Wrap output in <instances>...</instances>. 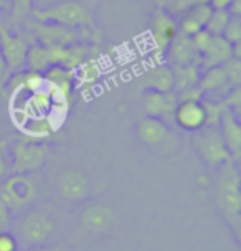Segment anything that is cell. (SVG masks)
<instances>
[{
    "instance_id": "cell-7",
    "label": "cell",
    "mask_w": 241,
    "mask_h": 251,
    "mask_svg": "<svg viewBox=\"0 0 241 251\" xmlns=\"http://www.w3.org/2000/svg\"><path fill=\"white\" fill-rule=\"evenodd\" d=\"M195 152L208 167H220V165L233 160L230 149L226 147L221 137L220 129L215 126H203L202 129L193 132L192 137Z\"/></svg>"
},
{
    "instance_id": "cell-32",
    "label": "cell",
    "mask_w": 241,
    "mask_h": 251,
    "mask_svg": "<svg viewBox=\"0 0 241 251\" xmlns=\"http://www.w3.org/2000/svg\"><path fill=\"white\" fill-rule=\"evenodd\" d=\"M175 94H177V101H202L205 93L198 86H192Z\"/></svg>"
},
{
    "instance_id": "cell-14",
    "label": "cell",
    "mask_w": 241,
    "mask_h": 251,
    "mask_svg": "<svg viewBox=\"0 0 241 251\" xmlns=\"http://www.w3.org/2000/svg\"><path fill=\"white\" fill-rule=\"evenodd\" d=\"M218 129H220L221 137H223V141H225L226 147H228L231 152L233 162H238L240 154H241V124H240L238 116L231 109H228L226 106L221 113Z\"/></svg>"
},
{
    "instance_id": "cell-3",
    "label": "cell",
    "mask_w": 241,
    "mask_h": 251,
    "mask_svg": "<svg viewBox=\"0 0 241 251\" xmlns=\"http://www.w3.org/2000/svg\"><path fill=\"white\" fill-rule=\"evenodd\" d=\"M30 15L38 22L58 24L70 28H88L93 33L101 35L91 12H88V8H84L78 2H61L47 8H32Z\"/></svg>"
},
{
    "instance_id": "cell-17",
    "label": "cell",
    "mask_w": 241,
    "mask_h": 251,
    "mask_svg": "<svg viewBox=\"0 0 241 251\" xmlns=\"http://www.w3.org/2000/svg\"><path fill=\"white\" fill-rule=\"evenodd\" d=\"M231 56H233V53H231V43L226 42L221 35H213L208 47L200 55V70L220 66L221 63H225Z\"/></svg>"
},
{
    "instance_id": "cell-4",
    "label": "cell",
    "mask_w": 241,
    "mask_h": 251,
    "mask_svg": "<svg viewBox=\"0 0 241 251\" xmlns=\"http://www.w3.org/2000/svg\"><path fill=\"white\" fill-rule=\"evenodd\" d=\"M25 26L33 33V40L43 47H53V45H71L78 42H99L101 35L93 33L88 28H70L58 24H48V22L38 20H25Z\"/></svg>"
},
{
    "instance_id": "cell-34",
    "label": "cell",
    "mask_w": 241,
    "mask_h": 251,
    "mask_svg": "<svg viewBox=\"0 0 241 251\" xmlns=\"http://www.w3.org/2000/svg\"><path fill=\"white\" fill-rule=\"evenodd\" d=\"M0 251H19V243L12 231H0Z\"/></svg>"
},
{
    "instance_id": "cell-30",
    "label": "cell",
    "mask_w": 241,
    "mask_h": 251,
    "mask_svg": "<svg viewBox=\"0 0 241 251\" xmlns=\"http://www.w3.org/2000/svg\"><path fill=\"white\" fill-rule=\"evenodd\" d=\"M223 104H225L228 109H231L236 116H240L241 113V84L240 86H233L228 89V93L223 98Z\"/></svg>"
},
{
    "instance_id": "cell-2",
    "label": "cell",
    "mask_w": 241,
    "mask_h": 251,
    "mask_svg": "<svg viewBox=\"0 0 241 251\" xmlns=\"http://www.w3.org/2000/svg\"><path fill=\"white\" fill-rule=\"evenodd\" d=\"M217 205L230 226L238 235L240 231V212H241V192H240V172L236 162L223 164L217 174Z\"/></svg>"
},
{
    "instance_id": "cell-8",
    "label": "cell",
    "mask_w": 241,
    "mask_h": 251,
    "mask_svg": "<svg viewBox=\"0 0 241 251\" xmlns=\"http://www.w3.org/2000/svg\"><path fill=\"white\" fill-rule=\"evenodd\" d=\"M30 42L24 35L13 33L7 25L0 22V50H2L3 60H5L10 75L22 71L25 68L26 51H28Z\"/></svg>"
},
{
    "instance_id": "cell-12",
    "label": "cell",
    "mask_w": 241,
    "mask_h": 251,
    "mask_svg": "<svg viewBox=\"0 0 241 251\" xmlns=\"http://www.w3.org/2000/svg\"><path fill=\"white\" fill-rule=\"evenodd\" d=\"M136 131L142 144L149 147H162L173 139L170 126L159 118H142L136 126Z\"/></svg>"
},
{
    "instance_id": "cell-20",
    "label": "cell",
    "mask_w": 241,
    "mask_h": 251,
    "mask_svg": "<svg viewBox=\"0 0 241 251\" xmlns=\"http://www.w3.org/2000/svg\"><path fill=\"white\" fill-rule=\"evenodd\" d=\"M147 89H154L159 93H170L173 88V75L169 65H159L149 71L145 79Z\"/></svg>"
},
{
    "instance_id": "cell-13",
    "label": "cell",
    "mask_w": 241,
    "mask_h": 251,
    "mask_svg": "<svg viewBox=\"0 0 241 251\" xmlns=\"http://www.w3.org/2000/svg\"><path fill=\"white\" fill-rule=\"evenodd\" d=\"M172 123L187 132L202 129L205 126V109L202 101H178L173 109Z\"/></svg>"
},
{
    "instance_id": "cell-10",
    "label": "cell",
    "mask_w": 241,
    "mask_h": 251,
    "mask_svg": "<svg viewBox=\"0 0 241 251\" xmlns=\"http://www.w3.org/2000/svg\"><path fill=\"white\" fill-rule=\"evenodd\" d=\"M177 94L170 93H159L154 89H145L144 96H142V104H144V111L149 118H159L165 121L169 126L173 124V109L177 106Z\"/></svg>"
},
{
    "instance_id": "cell-38",
    "label": "cell",
    "mask_w": 241,
    "mask_h": 251,
    "mask_svg": "<svg viewBox=\"0 0 241 251\" xmlns=\"http://www.w3.org/2000/svg\"><path fill=\"white\" fill-rule=\"evenodd\" d=\"M231 0H210V5L212 8H226L230 5Z\"/></svg>"
},
{
    "instance_id": "cell-29",
    "label": "cell",
    "mask_w": 241,
    "mask_h": 251,
    "mask_svg": "<svg viewBox=\"0 0 241 251\" xmlns=\"http://www.w3.org/2000/svg\"><path fill=\"white\" fill-rule=\"evenodd\" d=\"M221 37L231 45L241 42V17H230L228 24L223 30Z\"/></svg>"
},
{
    "instance_id": "cell-21",
    "label": "cell",
    "mask_w": 241,
    "mask_h": 251,
    "mask_svg": "<svg viewBox=\"0 0 241 251\" xmlns=\"http://www.w3.org/2000/svg\"><path fill=\"white\" fill-rule=\"evenodd\" d=\"M198 88L203 93H215L221 91L223 88H231L226 81V75L221 66H212V68L202 70L198 79Z\"/></svg>"
},
{
    "instance_id": "cell-1",
    "label": "cell",
    "mask_w": 241,
    "mask_h": 251,
    "mask_svg": "<svg viewBox=\"0 0 241 251\" xmlns=\"http://www.w3.org/2000/svg\"><path fill=\"white\" fill-rule=\"evenodd\" d=\"M55 220L47 210L42 208H26L25 212L17 215L10 228L19 243V250L50 245L55 236Z\"/></svg>"
},
{
    "instance_id": "cell-16",
    "label": "cell",
    "mask_w": 241,
    "mask_h": 251,
    "mask_svg": "<svg viewBox=\"0 0 241 251\" xmlns=\"http://www.w3.org/2000/svg\"><path fill=\"white\" fill-rule=\"evenodd\" d=\"M212 5L210 3H195V5L189 7L187 10L180 13V19H178V31L185 35H193L198 30L205 28L207 22L212 15Z\"/></svg>"
},
{
    "instance_id": "cell-11",
    "label": "cell",
    "mask_w": 241,
    "mask_h": 251,
    "mask_svg": "<svg viewBox=\"0 0 241 251\" xmlns=\"http://www.w3.org/2000/svg\"><path fill=\"white\" fill-rule=\"evenodd\" d=\"M177 31H178V25L175 17L162 7L155 8L152 12V17H150V35H152L155 47L159 50L165 51L169 43L177 35Z\"/></svg>"
},
{
    "instance_id": "cell-6",
    "label": "cell",
    "mask_w": 241,
    "mask_h": 251,
    "mask_svg": "<svg viewBox=\"0 0 241 251\" xmlns=\"http://www.w3.org/2000/svg\"><path fill=\"white\" fill-rule=\"evenodd\" d=\"M50 146L43 141L35 139H17L12 142L10 152V167L12 174H35L47 162Z\"/></svg>"
},
{
    "instance_id": "cell-39",
    "label": "cell",
    "mask_w": 241,
    "mask_h": 251,
    "mask_svg": "<svg viewBox=\"0 0 241 251\" xmlns=\"http://www.w3.org/2000/svg\"><path fill=\"white\" fill-rule=\"evenodd\" d=\"M19 251H60V250L51 245H45V246H35V248H28V250H19Z\"/></svg>"
},
{
    "instance_id": "cell-18",
    "label": "cell",
    "mask_w": 241,
    "mask_h": 251,
    "mask_svg": "<svg viewBox=\"0 0 241 251\" xmlns=\"http://www.w3.org/2000/svg\"><path fill=\"white\" fill-rule=\"evenodd\" d=\"M173 75V93H180L187 88L198 86L200 79V65L198 63H190V65H170Z\"/></svg>"
},
{
    "instance_id": "cell-24",
    "label": "cell",
    "mask_w": 241,
    "mask_h": 251,
    "mask_svg": "<svg viewBox=\"0 0 241 251\" xmlns=\"http://www.w3.org/2000/svg\"><path fill=\"white\" fill-rule=\"evenodd\" d=\"M99 76V68H97V60L95 56L84 60L81 65L78 66V70L74 71V81L81 84H89L95 83Z\"/></svg>"
},
{
    "instance_id": "cell-31",
    "label": "cell",
    "mask_w": 241,
    "mask_h": 251,
    "mask_svg": "<svg viewBox=\"0 0 241 251\" xmlns=\"http://www.w3.org/2000/svg\"><path fill=\"white\" fill-rule=\"evenodd\" d=\"M212 37H213V35L210 33V31L205 30V28L198 30L197 33L192 35V42H193V47L197 48L198 55H202V53L205 51V48L208 47V43H210V40H212Z\"/></svg>"
},
{
    "instance_id": "cell-23",
    "label": "cell",
    "mask_w": 241,
    "mask_h": 251,
    "mask_svg": "<svg viewBox=\"0 0 241 251\" xmlns=\"http://www.w3.org/2000/svg\"><path fill=\"white\" fill-rule=\"evenodd\" d=\"M25 66H28V70L38 71V73H45L51 66L50 58H48V51L43 45L37 42L30 43L28 51H26V61Z\"/></svg>"
},
{
    "instance_id": "cell-9",
    "label": "cell",
    "mask_w": 241,
    "mask_h": 251,
    "mask_svg": "<svg viewBox=\"0 0 241 251\" xmlns=\"http://www.w3.org/2000/svg\"><path fill=\"white\" fill-rule=\"evenodd\" d=\"M55 194L66 201H81L89 195V180L76 169H61L53 180Z\"/></svg>"
},
{
    "instance_id": "cell-35",
    "label": "cell",
    "mask_w": 241,
    "mask_h": 251,
    "mask_svg": "<svg viewBox=\"0 0 241 251\" xmlns=\"http://www.w3.org/2000/svg\"><path fill=\"white\" fill-rule=\"evenodd\" d=\"M13 215L2 200H0V231H10Z\"/></svg>"
},
{
    "instance_id": "cell-19",
    "label": "cell",
    "mask_w": 241,
    "mask_h": 251,
    "mask_svg": "<svg viewBox=\"0 0 241 251\" xmlns=\"http://www.w3.org/2000/svg\"><path fill=\"white\" fill-rule=\"evenodd\" d=\"M111 220H113V212H111V208H108L106 205L97 203V205H91V207L84 208L81 223L89 231L97 233V231L106 230V228L109 226Z\"/></svg>"
},
{
    "instance_id": "cell-26",
    "label": "cell",
    "mask_w": 241,
    "mask_h": 251,
    "mask_svg": "<svg viewBox=\"0 0 241 251\" xmlns=\"http://www.w3.org/2000/svg\"><path fill=\"white\" fill-rule=\"evenodd\" d=\"M230 17L231 15L226 12V8H213L212 15H210L207 25H205V30L210 31L212 35H221L226 24H228Z\"/></svg>"
},
{
    "instance_id": "cell-25",
    "label": "cell",
    "mask_w": 241,
    "mask_h": 251,
    "mask_svg": "<svg viewBox=\"0 0 241 251\" xmlns=\"http://www.w3.org/2000/svg\"><path fill=\"white\" fill-rule=\"evenodd\" d=\"M10 2V24H24L32 13L35 0H8Z\"/></svg>"
},
{
    "instance_id": "cell-15",
    "label": "cell",
    "mask_w": 241,
    "mask_h": 251,
    "mask_svg": "<svg viewBox=\"0 0 241 251\" xmlns=\"http://www.w3.org/2000/svg\"><path fill=\"white\" fill-rule=\"evenodd\" d=\"M165 51H167V60L170 61V65H190V63L200 65V55L197 48L193 47L192 37L182 31H177Z\"/></svg>"
},
{
    "instance_id": "cell-41",
    "label": "cell",
    "mask_w": 241,
    "mask_h": 251,
    "mask_svg": "<svg viewBox=\"0 0 241 251\" xmlns=\"http://www.w3.org/2000/svg\"><path fill=\"white\" fill-rule=\"evenodd\" d=\"M7 8H10V2L8 0H0V12L7 10Z\"/></svg>"
},
{
    "instance_id": "cell-5",
    "label": "cell",
    "mask_w": 241,
    "mask_h": 251,
    "mask_svg": "<svg viewBox=\"0 0 241 251\" xmlns=\"http://www.w3.org/2000/svg\"><path fill=\"white\" fill-rule=\"evenodd\" d=\"M38 197V183L32 174H10L0 182V200L7 205L12 215L25 212Z\"/></svg>"
},
{
    "instance_id": "cell-27",
    "label": "cell",
    "mask_w": 241,
    "mask_h": 251,
    "mask_svg": "<svg viewBox=\"0 0 241 251\" xmlns=\"http://www.w3.org/2000/svg\"><path fill=\"white\" fill-rule=\"evenodd\" d=\"M202 104L205 109V126H215V127H218L225 104L221 101H212V100H202Z\"/></svg>"
},
{
    "instance_id": "cell-33",
    "label": "cell",
    "mask_w": 241,
    "mask_h": 251,
    "mask_svg": "<svg viewBox=\"0 0 241 251\" xmlns=\"http://www.w3.org/2000/svg\"><path fill=\"white\" fill-rule=\"evenodd\" d=\"M3 146H5V142H0V182H3L12 174L10 157L3 151Z\"/></svg>"
},
{
    "instance_id": "cell-40",
    "label": "cell",
    "mask_w": 241,
    "mask_h": 251,
    "mask_svg": "<svg viewBox=\"0 0 241 251\" xmlns=\"http://www.w3.org/2000/svg\"><path fill=\"white\" fill-rule=\"evenodd\" d=\"M155 3H157V7H162L165 10H169V7L173 3V0H155Z\"/></svg>"
},
{
    "instance_id": "cell-28",
    "label": "cell",
    "mask_w": 241,
    "mask_h": 251,
    "mask_svg": "<svg viewBox=\"0 0 241 251\" xmlns=\"http://www.w3.org/2000/svg\"><path fill=\"white\" fill-rule=\"evenodd\" d=\"M221 68L226 75V81L231 88L233 86H240L241 84V60L240 58L231 56L228 58L225 63H221Z\"/></svg>"
},
{
    "instance_id": "cell-37",
    "label": "cell",
    "mask_w": 241,
    "mask_h": 251,
    "mask_svg": "<svg viewBox=\"0 0 241 251\" xmlns=\"http://www.w3.org/2000/svg\"><path fill=\"white\" fill-rule=\"evenodd\" d=\"M226 12L231 17H241V0H231L230 5L226 7Z\"/></svg>"
},
{
    "instance_id": "cell-36",
    "label": "cell",
    "mask_w": 241,
    "mask_h": 251,
    "mask_svg": "<svg viewBox=\"0 0 241 251\" xmlns=\"http://www.w3.org/2000/svg\"><path fill=\"white\" fill-rule=\"evenodd\" d=\"M10 71H8V66L5 60H3V55H2V50H0V93H3V89H5V84L8 81V78H10Z\"/></svg>"
},
{
    "instance_id": "cell-22",
    "label": "cell",
    "mask_w": 241,
    "mask_h": 251,
    "mask_svg": "<svg viewBox=\"0 0 241 251\" xmlns=\"http://www.w3.org/2000/svg\"><path fill=\"white\" fill-rule=\"evenodd\" d=\"M25 136L28 139H35V141H43L48 136H51L55 131V126L48 118L43 116H33V118H26L22 123Z\"/></svg>"
}]
</instances>
